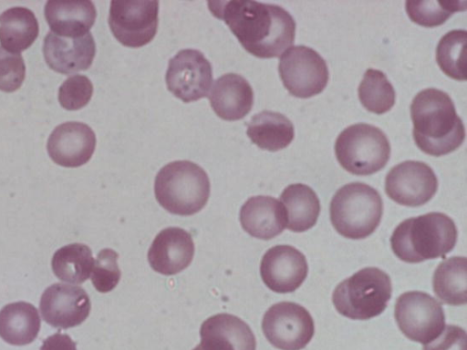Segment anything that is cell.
<instances>
[{
  "instance_id": "obj_6",
  "label": "cell",
  "mask_w": 467,
  "mask_h": 350,
  "mask_svg": "<svg viewBox=\"0 0 467 350\" xmlns=\"http://www.w3.org/2000/svg\"><path fill=\"white\" fill-rule=\"evenodd\" d=\"M391 292L389 274L377 267H366L337 284L332 302L340 314L354 320H367L385 310Z\"/></svg>"
},
{
  "instance_id": "obj_30",
  "label": "cell",
  "mask_w": 467,
  "mask_h": 350,
  "mask_svg": "<svg viewBox=\"0 0 467 350\" xmlns=\"http://www.w3.org/2000/svg\"><path fill=\"white\" fill-rule=\"evenodd\" d=\"M466 38L465 30H451L441 38L436 47L438 66L445 75L456 80L466 79Z\"/></svg>"
},
{
  "instance_id": "obj_37",
  "label": "cell",
  "mask_w": 467,
  "mask_h": 350,
  "mask_svg": "<svg viewBox=\"0 0 467 350\" xmlns=\"http://www.w3.org/2000/svg\"><path fill=\"white\" fill-rule=\"evenodd\" d=\"M192 350H204L203 347L201 345H198L194 349Z\"/></svg>"
},
{
  "instance_id": "obj_23",
  "label": "cell",
  "mask_w": 467,
  "mask_h": 350,
  "mask_svg": "<svg viewBox=\"0 0 467 350\" xmlns=\"http://www.w3.org/2000/svg\"><path fill=\"white\" fill-rule=\"evenodd\" d=\"M246 134L262 149L277 151L286 148L294 139L295 129L285 115L263 110L246 123Z\"/></svg>"
},
{
  "instance_id": "obj_25",
  "label": "cell",
  "mask_w": 467,
  "mask_h": 350,
  "mask_svg": "<svg viewBox=\"0 0 467 350\" xmlns=\"http://www.w3.org/2000/svg\"><path fill=\"white\" fill-rule=\"evenodd\" d=\"M280 201L285 208L288 230L303 232L317 223L320 202L309 186L302 183L290 184L283 190Z\"/></svg>"
},
{
  "instance_id": "obj_29",
  "label": "cell",
  "mask_w": 467,
  "mask_h": 350,
  "mask_svg": "<svg viewBox=\"0 0 467 350\" xmlns=\"http://www.w3.org/2000/svg\"><path fill=\"white\" fill-rule=\"evenodd\" d=\"M358 98L368 111L383 114L394 106L396 93L392 84L382 71L368 68L359 84Z\"/></svg>"
},
{
  "instance_id": "obj_9",
  "label": "cell",
  "mask_w": 467,
  "mask_h": 350,
  "mask_svg": "<svg viewBox=\"0 0 467 350\" xmlns=\"http://www.w3.org/2000/svg\"><path fill=\"white\" fill-rule=\"evenodd\" d=\"M280 78L290 95L307 98L321 93L329 73L325 59L313 48L295 46L280 57Z\"/></svg>"
},
{
  "instance_id": "obj_12",
  "label": "cell",
  "mask_w": 467,
  "mask_h": 350,
  "mask_svg": "<svg viewBox=\"0 0 467 350\" xmlns=\"http://www.w3.org/2000/svg\"><path fill=\"white\" fill-rule=\"evenodd\" d=\"M165 81L168 90L182 101H197L208 96L213 67L201 51L182 49L169 60Z\"/></svg>"
},
{
  "instance_id": "obj_10",
  "label": "cell",
  "mask_w": 467,
  "mask_h": 350,
  "mask_svg": "<svg viewBox=\"0 0 467 350\" xmlns=\"http://www.w3.org/2000/svg\"><path fill=\"white\" fill-rule=\"evenodd\" d=\"M262 329L268 342L281 350H301L311 341L315 324L309 312L293 302L273 304L265 314Z\"/></svg>"
},
{
  "instance_id": "obj_4",
  "label": "cell",
  "mask_w": 467,
  "mask_h": 350,
  "mask_svg": "<svg viewBox=\"0 0 467 350\" xmlns=\"http://www.w3.org/2000/svg\"><path fill=\"white\" fill-rule=\"evenodd\" d=\"M205 170L189 160H176L162 167L155 177L154 193L167 211L188 216L200 211L210 196Z\"/></svg>"
},
{
  "instance_id": "obj_27",
  "label": "cell",
  "mask_w": 467,
  "mask_h": 350,
  "mask_svg": "<svg viewBox=\"0 0 467 350\" xmlns=\"http://www.w3.org/2000/svg\"><path fill=\"white\" fill-rule=\"evenodd\" d=\"M467 260L451 257L441 262L433 273V291L442 303L451 305L467 302Z\"/></svg>"
},
{
  "instance_id": "obj_16",
  "label": "cell",
  "mask_w": 467,
  "mask_h": 350,
  "mask_svg": "<svg viewBox=\"0 0 467 350\" xmlns=\"http://www.w3.org/2000/svg\"><path fill=\"white\" fill-rule=\"evenodd\" d=\"M96 148V135L83 122L67 121L56 127L47 140V153L51 160L66 168L86 164Z\"/></svg>"
},
{
  "instance_id": "obj_36",
  "label": "cell",
  "mask_w": 467,
  "mask_h": 350,
  "mask_svg": "<svg viewBox=\"0 0 467 350\" xmlns=\"http://www.w3.org/2000/svg\"><path fill=\"white\" fill-rule=\"evenodd\" d=\"M40 350H77V345L68 335L57 332L44 340Z\"/></svg>"
},
{
  "instance_id": "obj_13",
  "label": "cell",
  "mask_w": 467,
  "mask_h": 350,
  "mask_svg": "<svg viewBox=\"0 0 467 350\" xmlns=\"http://www.w3.org/2000/svg\"><path fill=\"white\" fill-rule=\"evenodd\" d=\"M438 179L426 163L406 160L397 164L385 179V191L395 202L410 207L427 203L436 193Z\"/></svg>"
},
{
  "instance_id": "obj_7",
  "label": "cell",
  "mask_w": 467,
  "mask_h": 350,
  "mask_svg": "<svg viewBox=\"0 0 467 350\" xmlns=\"http://www.w3.org/2000/svg\"><path fill=\"white\" fill-rule=\"evenodd\" d=\"M335 153L343 169L355 175H370L385 167L390 157V144L379 128L358 123L340 132Z\"/></svg>"
},
{
  "instance_id": "obj_15",
  "label": "cell",
  "mask_w": 467,
  "mask_h": 350,
  "mask_svg": "<svg viewBox=\"0 0 467 350\" xmlns=\"http://www.w3.org/2000/svg\"><path fill=\"white\" fill-rule=\"evenodd\" d=\"M305 255L291 245H275L264 254L260 274L265 284L279 293L296 291L306 278Z\"/></svg>"
},
{
  "instance_id": "obj_20",
  "label": "cell",
  "mask_w": 467,
  "mask_h": 350,
  "mask_svg": "<svg viewBox=\"0 0 467 350\" xmlns=\"http://www.w3.org/2000/svg\"><path fill=\"white\" fill-rule=\"evenodd\" d=\"M213 110L222 119H242L252 109L254 91L241 75L228 73L218 77L209 94Z\"/></svg>"
},
{
  "instance_id": "obj_1",
  "label": "cell",
  "mask_w": 467,
  "mask_h": 350,
  "mask_svg": "<svg viewBox=\"0 0 467 350\" xmlns=\"http://www.w3.org/2000/svg\"><path fill=\"white\" fill-rule=\"evenodd\" d=\"M208 6L228 26L242 46L256 57H279L295 42V19L280 5L232 0L208 2Z\"/></svg>"
},
{
  "instance_id": "obj_5",
  "label": "cell",
  "mask_w": 467,
  "mask_h": 350,
  "mask_svg": "<svg viewBox=\"0 0 467 350\" xmlns=\"http://www.w3.org/2000/svg\"><path fill=\"white\" fill-rule=\"evenodd\" d=\"M383 201L379 193L362 182L341 187L330 202V221L342 236L358 240L369 236L379 225Z\"/></svg>"
},
{
  "instance_id": "obj_18",
  "label": "cell",
  "mask_w": 467,
  "mask_h": 350,
  "mask_svg": "<svg viewBox=\"0 0 467 350\" xmlns=\"http://www.w3.org/2000/svg\"><path fill=\"white\" fill-rule=\"evenodd\" d=\"M193 254L192 235L182 228L169 227L155 236L148 251V261L155 272L172 275L187 268Z\"/></svg>"
},
{
  "instance_id": "obj_34",
  "label": "cell",
  "mask_w": 467,
  "mask_h": 350,
  "mask_svg": "<svg viewBox=\"0 0 467 350\" xmlns=\"http://www.w3.org/2000/svg\"><path fill=\"white\" fill-rule=\"evenodd\" d=\"M26 77V65L22 56L0 46V90L14 92L18 89Z\"/></svg>"
},
{
  "instance_id": "obj_17",
  "label": "cell",
  "mask_w": 467,
  "mask_h": 350,
  "mask_svg": "<svg viewBox=\"0 0 467 350\" xmlns=\"http://www.w3.org/2000/svg\"><path fill=\"white\" fill-rule=\"evenodd\" d=\"M46 63L56 72L69 75L88 69L96 55V44L89 32L81 36H60L52 32L44 39Z\"/></svg>"
},
{
  "instance_id": "obj_11",
  "label": "cell",
  "mask_w": 467,
  "mask_h": 350,
  "mask_svg": "<svg viewBox=\"0 0 467 350\" xmlns=\"http://www.w3.org/2000/svg\"><path fill=\"white\" fill-rule=\"evenodd\" d=\"M158 13V1H111L109 26L121 45L140 47L154 38Z\"/></svg>"
},
{
  "instance_id": "obj_8",
  "label": "cell",
  "mask_w": 467,
  "mask_h": 350,
  "mask_svg": "<svg viewBox=\"0 0 467 350\" xmlns=\"http://www.w3.org/2000/svg\"><path fill=\"white\" fill-rule=\"evenodd\" d=\"M394 314L403 335L420 344L431 343L445 327V314L441 304L423 292L410 291L400 295Z\"/></svg>"
},
{
  "instance_id": "obj_35",
  "label": "cell",
  "mask_w": 467,
  "mask_h": 350,
  "mask_svg": "<svg viewBox=\"0 0 467 350\" xmlns=\"http://www.w3.org/2000/svg\"><path fill=\"white\" fill-rule=\"evenodd\" d=\"M466 332L460 326L449 324L435 341L427 344L422 350H466Z\"/></svg>"
},
{
  "instance_id": "obj_19",
  "label": "cell",
  "mask_w": 467,
  "mask_h": 350,
  "mask_svg": "<svg viewBox=\"0 0 467 350\" xmlns=\"http://www.w3.org/2000/svg\"><path fill=\"white\" fill-rule=\"evenodd\" d=\"M204 350H255L256 341L250 326L230 314H217L206 319L200 328Z\"/></svg>"
},
{
  "instance_id": "obj_2",
  "label": "cell",
  "mask_w": 467,
  "mask_h": 350,
  "mask_svg": "<svg viewBox=\"0 0 467 350\" xmlns=\"http://www.w3.org/2000/svg\"><path fill=\"white\" fill-rule=\"evenodd\" d=\"M412 136L426 154L440 157L457 149L464 141L465 128L451 97L437 88L420 91L410 105Z\"/></svg>"
},
{
  "instance_id": "obj_28",
  "label": "cell",
  "mask_w": 467,
  "mask_h": 350,
  "mask_svg": "<svg viewBox=\"0 0 467 350\" xmlns=\"http://www.w3.org/2000/svg\"><path fill=\"white\" fill-rule=\"evenodd\" d=\"M94 262L90 248L76 242L57 250L52 257L51 267L59 280L82 283L90 277Z\"/></svg>"
},
{
  "instance_id": "obj_26",
  "label": "cell",
  "mask_w": 467,
  "mask_h": 350,
  "mask_svg": "<svg viewBox=\"0 0 467 350\" xmlns=\"http://www.w3.org/2000/svg\"><path fill=\"white\" fill-rule=\"evenodd\" d=\"M38 33L37 19L28 8L11 7L0 15V44L7 51L19 54L27 49Z\"/></svg>"
},
{
  "instance_id": "obj_22",
  "label": "cell",
  "mask_w": 467,
  "mask_h": 350,
  "mask_svg": "<svg viewBox=\"0 0 467 350\" xmlns=\"http://www.w3.org/2000/svg\"><path fill=\"white\" fill-rule=\"evenodd\" d=\"M45 17L50 32L60 36L76 37L89 33L97 11L91 1H47Z\"/></svg>"
},
{
  "instance_id": "obj_33",
  "label": "cell",
  "mask_w": 467,
  "mask_h": 350,
  "mask_svg": "<svg viewBox=\"0 0 467 350\" xmlns=\"http://www.w3.org/2000/svg\"><path fill=\"white\" fill-rule=\"evenodd\" d=\"M93 85L83 75H75L66 79L58 89V101L67 110L84 108L91 99Z\"/></svg>"
},
{
  "instance_id": "obj_31",
  "label": "cell",
  "mask_w": 467,
  "mask_h": 350,
  "mask_svg": "<svg viewBox=\"0 0 467 350\" xmlns=\"http://www.w3.org/2000/svg\"><path fill=\"white\" fill-rule=\"evenodd\" d=\"M405 9L412 22L433 27L442 25L453 13L464 11L466 1H406Z\"/></svg>"
},
{
  "instance_id": "obj_14",
  "label": "cell",
  "mask_w": 467,
  "mask_h": 350,
  "mask_svg": "<svg viewBox=\"0 0 467 350\" xmlns=\"http://www.w3.org/2000/svg\"><path fill=\"white\" fill-rule=\"evenodd\" d=\"M39 309L47 324L59 329H68L88 318L91 304L82 287L54 283L42 293Z\"/></svg>"
},
{
  "instance_id": "obj_3",
  "label": "cell",
  "mask_w": 467,
  "mask_h": 350,
  "mask_svg": "<svg viewBox=\"0 0 467 350\" xmlns=\"http://www.w3.org/2000/svg\"><path fill=\"white\" fill-rule=\"evenodd\" d=\"M456 241L452 219L441 212H430L400 222L390 237V246L399 259L415 263L443 257Z\"/></svg>"
},
{
  "instance_id": "obj_32",
  "label": "cell",
  "mask_w": 467,
  "mask_h": 350,
  "mask_svg": "<svg viewBox=\"0 0 467 350\" xmlns=\"http://www.w3.org/2000/svg\"><path fill=\"white\" fill-rule=\"evenodd\" d=\"M118 258L119 254L109 248L98 253L90 275L92 284L98 292L109 293L119 283L121 273Z\"/></svg>"
},
{
  "instance_id": "obj_24",
  "label": "cell",
  "mask_w": 467,
  "mask_h": 350,
  "mask_svg": "<svg viewBox=\"0 0 467 350\" xmlns=\"http://www.w3.org/2000/svg\"><path fill=\"white\" fill-rule=\"evenodd\" d=\"M37 309L26 302H16L0 310V337L14 345L32 343L40 330Z\"/></svg>"
},
{
  "instance_id": "obj_21",
  "label": "cell",
  "mask_w": 467,
  "mask_h": 350,
  "mask_svg": "<svg viewBox=\"0 0 467 350\" xmlns=\"http://www.w3.org/2000/svg\"><path fill=\"white\" fill-rule=\"evenodd\" d=\"M240 222L251 236L270 240L286 228V216L282 203L271 196L249 198L240 210Z\"/></svg>"
}]
</instances>
